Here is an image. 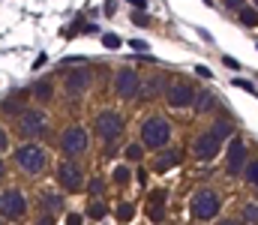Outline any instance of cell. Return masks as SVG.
I'll return each instance as SVG.
<instances>
[{
	"label": "cell",
	"instance_id": "cell-22",
	"mask_svg": "<svg viewBox=\"0 0 258 225\" xmlns=\"http://www.w3.org/2000/svg\"><path fill=\"white\" fill-rule=\"evenodd\" d=\"M144 156H147V147L135 138V141H129L126 147H123V162L129 165H135V162H144Z\"/></svg>",
	"mask_w": 258,
	"mask_h": 225
},
{
	"label": "cell",
	"instance_id": "cell-15",
	"mask_svg": "<svg viewBox=\"0 0 258 225\" xmlns=\"http://www.w3.org/2000/svg\"><path fill=\"white\" fill-rule=\"evenodd\" d=\"M36 210H51V213L60 216L66 210L63 207V192H60L57 186H54V189H51V186H42V189L36 192Z\"/></svg>",
	"mask_w": 258,
	"mask_h": 225
},
{
	"label": "cell",
	"instance_id": "cell-29",
	"mask_svg": "<svg viewBox=\"0 0 258 225\" xmlns=\"http://www.w3.org/2000/svg\"><path fill=\"white\" fill-rule=\"evenodd\" d=\"M33 225H57V213H51V210H36Z\"/></svg>",
	"mask_w": 258,
	"mask_h": 225
},
{
	"label": "cell",
	"instance_id": "cell-12",
	"mask_svg": "<svg viewBox=\"0 0 258 225\" xmlns=\"http://www.w3.org/2000/svg\"><path fill=\"white\" fill-rule=\"evenodd\" d=\"M165 105L171 108V111H189L195 102V87L186 81V78H174V81H168L165 84Z\"/></svg>",
	"mask_w": 258,
	"mask_h": 225
},
{
	"label": "cell",
	"instance_id": "cell-36",
	"mask_svg": "<svg viewBox=\"0 0 258 225\" xmlns=\"http://www.w3.org/2000/svg\"><path fill=\"white\" fill-rule=\"evenodd\" d=\"M102 45H105V48H120V36L105 33V36H102Z\"/></svg>",
	"mask_w": 258,
	"mask_h": 225
},
{
	"label": "cell",
	"instance_id": "cell-1",
	"mask_svg": "<svg viewBox=\"0 0 258 225\" xmlns=\"http://www.w3.org/2000/svg\"><path fill=\"white\" fill-rule=\"evenodd\" d=\"M234 135V123H231V117H216L207 129H201L198 135L192 138V156L195 162H213L222 147H225V138H231Z\"/></svg>",
	"mask_w": 258,
	"mask_h": 225
},
{
	"label": "cell",
	"instance_id": "cell-13",
	"mask_svg": "<svg viewBox=\"0 0 258 225\" xmlns=\"http://www.w3.org/2000/svg\"><path fill=\"white\" fill-rule=\"evenodd\" d=\"M246 159H249V147H246L243 135L234 132V135L228 138V144H225V174H228V177H240Z\"/></svg>",
	"mask_w": 258,
	"mask_h": 225
},
{
	"label": "cell",
	"instance_id": "cell-4",
	"mask_svg": "<svg viewBox=\"0 0 258 225\" xmlns=\"http://www.w3.org/2000/svg\"><path fill=\"white\" fill-rule=\"evenodd\" d=\"M123 129H126V120L117 108H99L96 117H93V138L102 141V147H117L120 138H123Z\"/></svg>",
	"mask_w": 258,
	"mask_h": 225
},
{
	"label": "cell",
	"instance_id": "cell-17",
	"mask_svg": "<svg viewBox=\"0 0 258 225\" xmlns=\"http://www.w3.org/2000/svg\"><path fill=\"white\" fill-rule=\"evenodd\" d=\"M27 99H30V90H27V93H12V96H6V99L0 102V114L15 120V117L27 108Z\"/></svg>",
	"mask_w": 258,
	"mask_h": 225
},
{
	"label": "cell",
	"instance_id": "cell-8",
	"mask_svg": "<svg viewBox=\"0 0 258 225\" xmlns=\"http://www.w3.org/2000/svg\"><path fill=\"white\" fill-rule=\"evenodd\" d=\"M15 132H18V138H24V141H39V138H45V132H48V111L42 108V105H27L18 117H15Z\"/></svg>",
	"mask_w": 258,
	"mask_h": 225
},
{
	"label": "cell",
	"instance_id": "cell-24",
	"mask_svg": "<svg viewBox=\"0 0 258 225\" xmlns=\"http://www.w3.org/2000/svg\"><path fill=\"white\" fill-rule=\"evenodd\" d=\"M87 192H90V198H105V192H108V180L105 177H87V186H84Z\"/></svg>",
	"mask_w": 258,
	"mask_h": 225
},
{
	"label": "cell",
	"instance_id": "cell-44",
	"mask_svg": "<svg viewBox=\"0 0 258 225\" xmlns=\"http://www.w3.org/2000/svg\"><path fill=\"white\" fill-rule=\"evenodd\" d=\"M249 3H252V6H258V0H249Z\"/></svg>",
	"mask_w": 258,
	"mask_h": 225
},
{
	"label": "cell",
	"instance_id": "cell-14",
	"mask_svg": "<svg viewBox=\"0 0 258 225\" xmlns=\"http://www.w3.org/2000/svg\"><path fill=\"white\" fill-rule=\"evenodd\" d=\"M180 147H174V144H168V147H162V150H156L153 153V162L147 165L153 174H165V171H171V168H177L180 165Z\"/></svg>",
	"mask_w": 258,
	"mask_h": 225
},
{
	"label": "cell",
	"instance_id": "cell-32",
	"mask_svg": "<svg viewBox=\"0 0 258 225\" xmlns=\"http://www.w3.org/2000/svg\"><path fill=\"white\" fill-rule=\"evenodd\" d=\"M165 198H168V189H165V186H156V189L147 195V201H150V204H156V201H162V204H165Z\"/></svg>",
	"mask_w": 258,
	"mask_h": 225
},
{
	"label": "cell",
	"instance_id": "cell-45",
	"mask_svg": "<svg viewBox=\"0 0 258 225\" xmlns=\"http://www.w3.org/2000/svg\"><path fill=\"white\" fill-rule=\"evenodd\" d=\"M0 225H3V216H0Z\"/></svg>",
	"mask_w": 258,
	"mask_h": 225
},
{
	"label": "cell",
	"instance_id": "cell-16",
	"mask_svg": "<svg viewBox=\"0 0 258 225\" xmlns=\"http://www.w3.org/2000/svg\"><path fill=\"white\" fill-rule=\"evenodd\" d=\"M57 81L51 78V75H42L39 81H33V87H30V99L36 102V105H48V102H54V96H57Z\"/></svg>",
	"mask_w": 258,
	"mask_h": 225
},
{
	"label": "cell",
	"instance_id": "cell-19",
	"mask_svg": "<svg viewBox=\"0 0 258 225\" xmlns=\"http://www.w3.org/2000/svg\"><path fill=\"white\" fill-rule=\"evenodd\" d=\"M165 78L162 75H150L147 81H141V93H138V99H156V96H162L165 93Z\"/></svg>",
	"mask_w": 258,
	"mask_h": 225
},
{
	"label": "cell",
	"instance_id": "cell-27",
	"mask_svg": "<svg viewBox=\"0 0 258 225\" xmlns=\"http://www.w3.org/2000/svg\"><path fill=\"white\" fill-rule=\"evenodd\" d=\"M114 219L120 225L132 222V219H135V204H132V201H120V204L114 207Z\"/></svg>",
	"mask_w": 258,
	"mask_h": 225
},
{
	"label": "cell",
	"instance_id": "cell-30",
	"mask_svg": "<svg viewBox=\"0 0 258 225\" xmlns=\"http://www.w3.org/2000/svg\"><path fill=\"white\" fill-rule=\"evenodd\" d=\"M9 147H12V135H9V129L0 123V153H9Z\"/></svg>",
	"mask_w": 258,
	"mask_h": 225
},
{
	"label": "cell",
	"instance_id": "cell-21",
	"mask_svg": "<svg viewBox=\"0 0 258 225\" xmlns=\"http://www.w3.org/2000/svg\"><path fill=\"white\" fill-rule=\"evenodd\" d=\"M108 210H111V207H108V201H105V198H90V201H87L84 216H87V219H93V222H99V219H105V216H108Z\"/></svg>",
	"mask_w": 258,
	"mask_h": 225
},
{
	"label": "cell",
	"instance_id": "cell-26",
	"mask_svg": "<svg viewBox=\"0 0 258 225\" xmlns=\"http://www.w3.org/2000/svg\"><path fill=\"white\" fill-rule=\"evenodd\" d=\"M234 15H237V21H240L243 27H258V6H249V3H246V6H243L240 12H234Z\"/></svg>",
	"mask_w": 258,
	"mask_h": 225
},
{
	"label": "cell",
	"instance_id": "cell-42",
	"mask_svg": "<svg viewBox=\"0 0 258 225\" xmlns=\"http://www.w3.org/2000/svg\"><path fill=\"white\" fill-rule=\"evenodd\" d=\"M126 3H132L135 9H147V0H126Z\"/></svg>",
	"mask_w": 258,
	"mask_h": 225
},
{
	"label": "cell",
	"instance_id": "cell-39",
	"mask_svg": "<svg viewBox=\"0 0 258 225\" xmlns=\"http://www.w3.org/2000/svg\"><path fill=\"white\" fill-rule=\"evenodd\" d=\"M222 66H225V69H231V72H237V69H240V63H237L234 57H222Z\"/></svg>",
	"mask_w": 258,
	"mask_h": 225
},
{
	"label": "cell",
	"instance_id": "cell-37",
	"mask_svg": "<svg viewBox=\"0 0 258 225\" xmlns=\"http://www.w3.org/2000/svg\"><path fill=\"white\" fill-rule=\"evenodd\" d=\"M234 87H240V90H246V93H255V84L246 81V78H234Z\"/></svg>",
	"mask_w": 258,
	"mask_h": 225
},
{
	"label": "cell",
	"instance_id": "cell-10",
	"mask_svg": "<svg viewBox=\"0 0 258 225\" xmlns=\"http://www.w3.org/2000/svg\"><path fill=\"white\" fill-rule=\"evenodd\" d=\"M111 90L120 102H135L138 93H141V75L135 72L129 63L117 66L114 69V78H111Z\"/></svg>",
	"mask_w": 258,
	"mask_h": 225
},
{
	"label": "cell",
	"instance_id": "cell-34",
	"mask_svg": "<svg viewBox=\"0 0 258 225\" xmlns=\"http://www.w3.org/2000/svg\"><path fill=\"white\" fill-rule=\"evenodd\" d=\"M213 225H246V222H243L240 216H222V213H219V216L213 219Z\"/></svg>",
	"mask_w": 258,
	"mask_h": 225
},
{
	"label": "cell",
	"instance_id": "cell-2",
	"mask_svg": "<svg viewBox=\"0 0 258 225\" xmlns=\"http://www.w3.org/2000/svg\"><path fill=\"white\" fill-rule=\"evenodd\" d=\"M12 165H15L24 177L36 180V177H45V174H48L51 156H48V150L42 147L39 141H21L18 147L12 150Z\"/></svg>",
	"mask_w": 258,
	"mask_h": 225
},
{
	"label": "cell",
	"instance_id": "cell-11",
	"mask_svg": "<svg viewBox=\"0 0 258 225\" xmlns=\"http://www.w3.org/2000/svg\"><path fill=\"white\" fill-rule=\"evenodd\" d=\"M93 87V69L90 66H75L63 75L60 81V90H63L66 99H84Z\"/></svg>",
	"mask_w": 258,
	"mask_h": 225
},
{
	"label": "cell",
	"instance_id": "cell-43",
	"mask_svg": "<svg viewBox=\"0 0 258 225\" xmlns=\"http://www.w3.org/2000/svg\"><path fill=\"white\" fill-rule=\"evenodd\" d=\"M195 72L201 75V78H210V69H204V66H195Z\"/></svg>",
	"mask_w": 258,
	"mask_h": 225
},
{
	"label": "cell",
	"instance_id": "cell-7",
	"mask_svg": "<svg viewBox=\"0 0 258 225\" xmlns=\"http://www.w3.org/2000/svg\"><path fill=\"white\" fill-rule=\"evenodd\" d=\"M54 183L63 195H75L87 186V171H84V162L78 159H69V156H60V162L54 165Z\"/></svg>",
	"mask_w": 258,
	"mask_h": 225
},
{
	"label": "cell",
	"instance_id": "cell-25",
	"mask_svg": "<svg viewBox=\"0 0 258 225\" xmlns=\"http://www.w3.org/2000/svg\"><path fill=\"white\" fill-rule=\"evenodd\" d=\"M240 177H243V183H246V186L258 189V159H246V165H243Z\"/></svg>",
	"mask_w": 258,
	"mask_h": 225
},
{
	"label": "cell",
	"instance_id": "cell-40",
	"mask_svg": "<svg viewBox=\"0 0 258 225\" xmlns=\"http://www.w3.org/2000/svg\"><path fill=\"white\" fill-rule=\"evenodd\" d=\"M135 183H138V186L147 183V168H135Z\"/></svg>",
	"mask_w": 258,
	"mask_h": 225
},
{
	"label": "cell",
	"instance_id": "cell-3",
	"mask_svg": "<svg viewBox=\"0 0 258 225\" xmlns=\"http://www.w3.org/2000/svg\"><path fill=\"white\" fill-rule=\"evenodd\" d=\"M138 141L147 147V153H156V150L174 144V126H171V120L165 114H156V111L147 114L141 120V126H138Z\"/></svg>",
	"mask_w": 258,
	"mask_h": 225
},
{
	"label": "cell",
	"instance_id": "cell-23",
	"mask_svg": "<svg viewBox=\"0 0 258 225\" xmlns=\"http://www.w3.org/2000/svg\"><path fill=\"white\" fill-rule=\"evenodd\" d=\"M144 213H147V219H150L153 225H162L165 219H168V210H165V204H162V201H156V204H150V201H147V204H144Z\"/></svg>",
	"mask_w": 258,
	"mask_h": 225
},
{
	"label": "cell",
	"instance_id": "cell-31",
	"mask_svg": "<svg viewBox=\"0 0 258 225\" xmlns=\"http://www.w3.org/2000/svg\"><path fill=\"white\" fill-rule=\"evenodd\" d=\"M129 18H132V24H135V27H150V18L144 15V9H135Z\"/></svg>",
	"mask_w": 258,
	"mask_h": 225
},
{
	"label": "cell",
	"instance_id": "cell-9",
	"mask_svg": "<svg viewBox=\"0 0 258 225\" xmlns=\"http://www.w3.org/2000/svg\"><path fill=\"white\" fill-rule=\"evenodd\" d=\"M30 213V201L24 195L21 186H3L0 189V216L3 222H12V225H21Z\"/></svg>",
	"mask_w": 258,
	"mask_h": 225
},
{
	"label": "cell",
	"instance_id": "cell-20",
	"mask_svg": "<svg viewBox=\"0 0 258 225\" xmlns=\"http://www.w3.org/2000/svg\"><path fill=\"white\" fill-rule=\"evenodd\" d=\"M132 180H135V171H132V165H129V162H120V165H114V168H111V183H114L117 189L129 186Z\"/></svg>",
	"mask_w": 258,
	"mask_h": 225
},
{
	"label": "cell",
	"instance_id": "cell-6",
	"mask_svg": "<svg viewBox=\"0 0 258 225\" xmlns=\"http://www.w3.org/2000/svg\"><path fill=\"white\" fill-rule=\"evenodd\" d=\"M93 147V132L81 123H69L60 129L57 135V150L60 156H69V159H84Z\"/></svg>",
	"mask_w": 258,
	"mask_h": 225
},
{
	"label": "cell",
	"instance_id": "cell-5",
	"mask_svg": "<svg viewBox=\"0 0 258 225\" xmlns=\"http://www.w3.org/2000/svg\"><path fill=\"white\" fill-rule=\"evenodd\" d=\"M189 216H192V222H213L219 213H222V195H219V189H213V186H198L192 195H189Z\"/></svg>",
	"mask_w": 258,
	"mask_h": 225
},
{
	"label": "cell",
	"instance_id": "cell-28",
	"mask_svg": "<svg viewBox=\"0 0 258 225\" xmlns=\"http://www.w3.org/2000/svg\"><path fill=\"white\" fill-rule=\"evenodd\" d=\"M240 219L246 225H258V201H246L240 207Z\"/></svg>",
	"mask_w": 258,
	"mask_h": 225
},
{
	"label": "cell",
	"instance_id": "cell-33",
	"mask_svg": "<svg viewBox=\"0 0 258 225\" xmlns=\"http://www.w3.org/2000/svg\"><path fill=\"white\" fill-rule=\"evenodd\" d=\"M246 3H249V0H222V9H225V12H240Z\"/></svg>",
	"mask_w": 258,
	"mask_h": 225
},
{
	"label": "cell",
	"instance_id": "cell-41",
	"mask_svg": "<svg viewBox=\"0 0 258 225\" xmlns=\"http://www.w3.org/2000/svg\"><path fill=\"white\" fill-rule=\"evenodd\" d=\"M6 180V162H3V153H0V183Z\"/></svg>",
	"mask_w": 258,
	"mask_h": 225
},
{
	"label": "cell",
	"instance_id": "cell-38",
	"mask_svg": "<svg viewBox=\"0 0 258 225\" xmlns=\"http://www.w3.org/2000/svg\"><path fill=\"white\" fill-rule=\"evenodd\" d=\"M129 45H132L138 54H144V51H147V42H144V39H129Z\"/></svg>",
	"mask_w": 258,
	"mask_h": 225
},
{
	"label": "cell",
	"instance_id": "cell-35",
	"mask_svg": "<svg viewBox=\"0 0 258 225\" xmlns=\"http://www.w3.org/2000/svg\"><path fill=\"white\" fill-rule=\"evenodd\" d=\"M84 219H87V216L78 213V210H69V213H66V225H84Z\"/></svg>",
	"mask_w": 258,
	"mask_h": 225
},
{
	"label": "cell",
	"instance_id": "cell-18",
	"mask_svg": "<svg viewBox=\"0 0 258 225\" xmlns=\"http://www.w3.org/2000/svg\"><path fill=\"white\" fill-rule=\"evenodd\" d=\"M219 105V99H216V93L213 90H195V102H192V111L195 114H210L213 108Z\"/></svg>",
	"mask_w": 258,
	"mask_h": 225
}]
</instances>
